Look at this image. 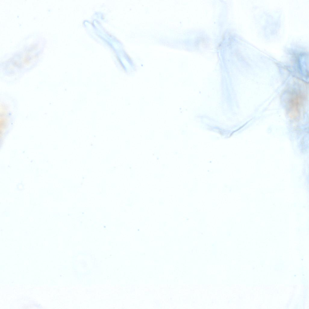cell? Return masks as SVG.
I'll list each match as a JSON object with an SVG mask.
<instances>
[{
	"label": "cell",
	"instance_id": "cell-1",
	"mask_svg": "<svg viewBox=\"0 0 309 309\" xmlns=\"http://www.w3.org/2000/svg\"><path fill=\"white\" fill-rule=\"evenodd\" d=\"M305 97L302 92L292 91L288 94L287 100V112L292 118L298 117L300 115Z\"/></svg>",
	"mask_w": 309,
	"mask_h": 309
}]
</instances>
